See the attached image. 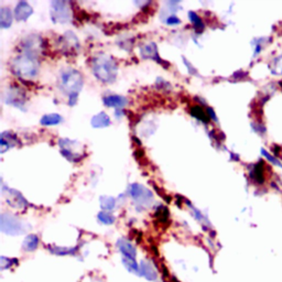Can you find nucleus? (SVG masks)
<instances>
[{
  "label": "nucleus",
  "mask_w": 282,
  "mask_h": 282,
  "mask_svg": "<svg viewBox=\"0 0 282 282\" xmlns=\"http://www.w3.org/2000/svg\"><path fill=\"white\" fill-rule=\"evenodd\" d=\"M93 73L104 83H113L117 76V64L113 57L101 54L94 58Z\"/></svg>",
  "instance_id": "f257e3e1"
},
{
  "label": "nucleus",
  "mask_w": 282,
  "mask_h": 282,
  "mask_svg": "<svg viewBox=\"0 0 282 282\" xmlns=\"http://www.w3.org/2000/svg\"><path fill=\"white\" fill-rule=\"evenodd\" d=\"M39 63L31 53L17 56L13 62V72L23 79L34 78L38 74Z\"/></svg>",
  "instance_id": "f03ea898"
},
{
  "label": "nucleus",
  "mask_w": 282,
  "mask_h": 282,
  "mask_svg": "<svg viewBox=\"0 0 282 282\" xmlns=\"http://www.w3.org/2000/svg\"><path fill=\"white\" fill-rule=\"evenodd\" d=\"M60 86L63 92L67 93L68 95L73 94H79V92L83 87V78L80 72L76 69H68L64 70L61 74Z\"/></svg>",
  "instance_id": "7ed1b4c3"
},
{
  "label": "nucleus",
  "mask_w": 282,
  "mask_h": 282,
  "mask_svg": "<svg viewBox=\"0 0 282 282\" xmlns=\"http://www.w3.org/2000/svg\"><path fill=\"white\" fill-rule=\"evenodd\" d=\"M0 228L5 234L17 236V235H21L26 232L27 225L26 223L18 220L14 215L2 214L0 216Z\"/></svg>",
  "instance_id": "20e7f679"
},
{
  "label": "nucleus",
  "mask_w": 282,
  "mask_h": 282,
  "mask_svg": "<svg viewBox=\"0 0 282 282\" xmlns=\"http://www.w3.org/2000/svg\"><path fill=\"white\" fill-rule=\"evenodd\" d=\"M129 194H130V196L136 201V203L141 205L143 207H148L150 206L151 203L154 202V195H152V193L148 189H146L145 186L137 183L129 186Z\"/></svg>",
  "instance_id": "39448f33"
},
{
  "label": "nucleus",
  "mask_w": 282,
  "mask_h": 282,
  "mask_svg": "<svg viewBox=\"0 0 282 282\" xmlns=\"http://www.w3.org/2000/svg\"><path fill=\"white\" fill-rule=\"evenodd\" d=\"M51 17L54 22L66 23L69 21V8L65 2H52L51 3Z\"/></svg>",
  "instance_id": "423d86ee"
},
{
  "label": "nucleus",
  "mask_w": 282,
  "mask_h": 282,
  "mask_svg": "<svg viewBox=\"0 0 282 282\" xmlns=\"http://www.w3.org/2000/svg\"><path fill=\"white\" fill-rule=\"evenodd\" d=\"M3 193L4 195L7 198V202L10 205V206H13L15 208L18 209H21V208H25L27 206V201L21 194L13 189H7V187L4 186L3 187Z\"/></svg>",
  "instance_id": "0eeeda50"
},
{
  "label": "nucleus",
  "mask_w": 282,
  "mask_h": 282,
  "mask_svg": "<svg viewBox=\"0 0 282 282\" xmlns=\"http://www.w3.org/2000/svg\"><path fill=\"white\" fill-rule=\"evenodd\" d=\"M4 98L6 103L15 105L16 107H21L26 101L25 93L20 90V87H11L10 90H8L7 95H5Z\"/></svg>",
  "instance_id": "6e6552de"
},
{
  "label": "nucleus",
  "mask_w": 282,
  "mask_h": 282,
  "mask_svg": "<svg viewBox=\"0 0 282 282\" xmlns=\"http://www.w3.org/2000/svg\"><path fill=\"white\" fill-rule=\"evenodd\" d=\"M141 52V56L144 58H151V60H155L158 63L163 64V61L159 56V53H158V48H157V44L151 42L148 44H145L141 46L140 49Z\"/></svg>",
  "instance_id": "1a4fd4ad"
},
{
  "label": "nucleus",
  "mask_w": 282,
  "mask_h": 282,
  "mask_svg": "<svg viewBox=\"0 0 282 282\" xmlns=\"http://www.w3.org/2000/svg\"><path fill=\"white\" fill-rule=\"evenodd\" d=\"M117 247H118V249L120 250L122 256L125 258H129V259H136L137 250L130 242H128V240H126V239H119L118 242H117Z\"/></svg>",
  "instance_id": "9d476101"
},
{
  "label": "nucleus",
  "mask_w": 282,
  "mask_h": 282,
  "mask_svg": "<svg viewBox=\"0 0 282 282\" xmlns=\"http://www.w3.org/2000/svg\"><path fill=\"white\" fill-rule=\"evenodd\" d=\"M33 13L32 8L30 7V5L26 2H20L17 5V7L15 9V17L17 20L23 21L27 20L29 17H30Z\"/></svg>",
  "instance_id": "9b49d317"
},
{
  "label": "nucleus",
  "mask_w": 282,
  "mask_h": 282,
  "mask_svg": "<svg viewBox=\"0 0 282 282\" xmlns=\"http://www.w3.org/2000/svg\"><path fill=\"white\" fill-rule=\"evenodd\" d=\"M139 274L149 281L157 279V271L154 266L147 260H143L139 264Z\"/></svg>",
  "instance_id": "f8f14e48"
},
{
  "label": "nucleus",
  "mask_w": 282,
  "mask_h": 282,
  "mask_svg": "<svg viewBox=\"0 0 282 282\" xmlns=\"http://www.w3.org/2000/svg\"><path fill=\"white\" fill-rule=\"evenodd\" d=\"M103 101H104V104L107 106V107L116 108V109L123 108L128 103L126 97H122V96H119V95L105 96Z\"/></svg>",
  "instance_id": "ddd939ff"
},
{
  "label": "nucleus",
  "mask_w": 282,
  "mask_h": 282,
  "mask_svg": "<svg viewBox=\"0 0 282 282\" xmlns=\"http://www.w3.org/2000/svg\"><path fill=\"white\" fill-rule=\"evenodd\" d=\"M250 178L254 180L257 183H262L264 181V169H263V164L261 162H258L254 166L251 167L250 169Z\"/></svg>",
  "instance_id": "4468645a"
},
{
  "label": "nucleus",
  "mask_w": 282,
  "mask_h": 282,
  "mask_svg": "<svg viewBox=\"0 0 282 282\" xmlns=\"http://www.w3.org/2000/svg\"><path fill=\"white\" fill-rule=\"evenodd\" d=\"M110 125V118L107 114L99 113L92 118V126L94 128H105Z\"/></svg>",
  "instance_id": "2eb2a0df"
},
{
  "label": "nucleus",
  "mask_w": 282,
  "mask_h": 282,
  "mask_svg": "<svg viewBox=\"0 0 282 282\" xmlns=\"http://www.w3.org/2000/svg\"><path fill=\"white\" fill-rule=\"evenodd\" d=\"M11 23H13V14H11L10 9L6 7L2 8V10H0V26L6 29L9 28Z\"/></svg>",
  "instance_id": "dca6fc26"
},
{
  "label": "nucleus",
  "mask_w": 282,
  "mask_h": 282,
  "mask_svg": "<svg viewBox=\"0 0 282 282\" xmlns=\"http://www.w3.org/2000/svg\"><path fill=\"white\" fill-rule=\"evenodd\" d=\"M7 137L5 136V133L2 134V139H0V145H2V152L7 151L11 147L15 146V143L17 141L16 136L10 132H6Z\"/></svg>",
  "instance_id": "f3484780"
},
{
  "label": "nucleus",
  "mask_w": 282,
  "mask_h": 282,
  "mask_svg": "<svg viewBox=\"0 0 282 282\" xmlns=\"http://www.w3.org/2000/svg\"><path fill=\"white\" fill-rule=\"evenodd\" d=\"M38 246H39V238L37 235H29L22 244L23 250H27V251H33L38 248Z\"/></svg>",
  "instance_id": "a211bd4d"
},
{
  "label": "nucleus",
  "mask_w": 282,
  "mask_h": 282,
  "mask_svg": "<svg viewBox=\"0 0 282 282\" xmlns=\"http://www.w3.org/2000/svg\"><path fill=\"white\" fill-rule=\"evenodd\" d=\"M190 113L193 117H195L196 119L198 120H201V121H204V122H208L209 121V116L207 115L206 111H205L201 106H193V107L191 108L190 110Z\"/></svg>",
  "instance_id": "6ab92c4d"
},
{
  "label": "nucleus",
  "mask_w": 282,
  "mask_h": 282,
  "mask_svg": "<svg viewBox=\"0 0 282 282\" xmlns=\"http://www.w3.org/2000/svg\"><path fill=\"white\" fill-rule=\"evenodd\" d=\"M62 117L57 114H49L44 115L42 118H41V125L43 126H54L58 125L62 121Z\"/></svg>",
  "instance_id": "aec40b11"
},
{
  "label": "nucleus",
  "mask_w": 282,
  "mask_h": 282,
  "mask_svg": "<svg viewBox=\"0 0 282 282\" xmlns=\"http://www.w3.org/2000/svg\"><path fill=\"white\" fill-rule=\"evenodd\" d=\"M270 69L274 75H282V53L273 58L271 65H270Z\"/></svg>",
  "instance_id": "412c9836"
},
{
  "label": "nucleus",
  "mask_w": 282,
  "mask_h": 282,
  "mask_svg": "<svg viewBox=\"0 0 282 282\" xmlns=\"http://www.w3.org/2000/svg\"><path fill=\"white\" fill-rule=\"evenodd\" d=\"M123 266L127 268L128 271L132 273H139V264H137L136 259H129V258H122Z\"/></svg>",
  "instance_id": "4be33fe9"
},
{
  "label": "nucleus",
  "mask_w": 282,
  "mask_h": 282,
  "mask_svg": "<svg viewBox=\"0 0 282 282\" xmlns=\"http://www.w3.org/2000/svg\"><path fill=\"white\" fill-rule=\"evenodd\" d=\"M189 17H190V20L192 21L194 27H195V29L198 32H201V31L204 30V23H203L201 18L197 16L196 13H194V11H190Z\"/></svg>",
  "instance_id": "5701e85b"
},
{
  "label": "nucleus",
  "mask_w": 282,
  "mask_h": 282,
  "mask_svg": "<svg viewBox=\"0 0 282 282\" xmlns=\"http://www.w3.org/2000/svg\"><path fill=\"white\" fill-rule=\"evenodd\" d=\"M52 254H55L57 256H66L75 254L76 248H65V247H53L50 248Z\"/></svg>",
  "instance_id": "b1692460"
},
{
  "label": "nucleus",
  "mask_w": 282,
  "mask_h": 282,
  "mask_svg": "<svg viewBox=\"0 0 282 282\" xmlns=\"http://www.w3.org/2000/svg\"><path fill=\"white\" fill-rule=\"evenodd\" d=\"M97 217L99 222L103 223L105 225H111L115 222V217L113 216V214L109 213V212H101V213L97 215Z\"/></svg>",
  "instance_id": "393cba45"
},
{
  "label": "nucleus",
  "mask_w": 282,
  "mask_h": 282,
  "mask_svg": "<svg viewBox=\"0 0 282 282\" xmlns=\"http://www.w3.org/2000/svg\"><path fill=\"white\" fill-rule=\"evenodd\" d=\"M268 40V38H258L254 40V42H252V45H254V56H257L262 51V48L266 45Z\"/></svg>",
  "instance_id": "a878e982"
},
{
  "label": "nucleus",
  "mask_w": 282,
  "mask_h": 282,
  "mask_svg": "<svg viewBox=\"0 0 282 282\" xmlns=\"http://www.w3.org/2000/svg\"><path fill=\"white\" fill-rule=\"evenodd\" d=\"M116 205V201L114 197H110V196H102L101 197V206L102 208L106 209V210H109V209H113Z\"/></svg>",
  "instance_id": "bb28decb"
},
{
  "label": "nucleus",
  "mask_w": 282,
  "mask_h": 282,
  "mask_svg": "<svg viewBox=\"0 0 282 282\" xmlns=\"http://www.w3.org/2000/svg\"><path fill=\"white\" fill-rule=\"evenodd\" d=\"M261 155L267 159L269 162H271L273 166L275 167H279L282 169V162L279 160L277 156H272L270 152H268L266 149H261Z\"/></svg>",
  "instance_id": "cd10ccee"
},
{
  "label": "nucleus",
  "mask_w": 282,
  "mask_h": 282,
  "mask_svg": "<svg viewBox=\"0 0 282 282\" xmlns=\"http://www.w3.org/2000/svg\"><path fill=\"white\" fill-rule=\"evenodd\" d=\"M166 23H167V25H170V26H175V25H180L181 20L176 16H170V17L167 18Z\"/></svg>",
  "instance_id": "c85d7f7f"
},
{
  "label": "nucleus",
  "mask_w": 282,
  "mask_h": 282,
  "mask_svg": "<svg viewBox=\"0 0 282 282\" xmlns=\"http://www.w3.org/2000/svg\"><path fill=\"white\" fill-rule=\"evenodd\" d=\"M78 95L79 94H73V95H69V101H68V105L73 106L78 102Z\"/></svg>",
  "instance_id": "c756f323"
},
{
  "label": "nucleus",
  "mask_w": 282,
  "mask_h": 282,
  "mask_svg": "<svg viewBox=\"0 0 282 282\" xmlns=\"http://www.w3.org/2000/svg\"><path fill=\"white\" fill-rule=\"evenodd\" d=\"M207 114H208V116H209V118H212L213 120L217 121V117L215 116L213 109H212V108H207Z\"/></svg>",
  "instance_id": "7c9ffc66"
}]
</instances>
